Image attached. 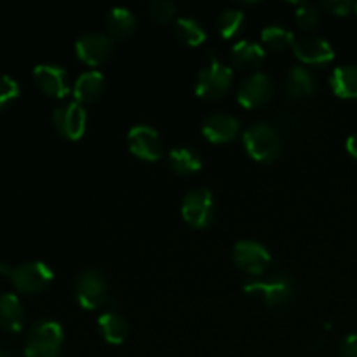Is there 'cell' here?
Listing matches in <instances>:
<instances>
[{"mask_svg":"<svg viewBox=\"0 0 357 357\" xmlns=\"http://www.w3.org/2000/svg\"><path fill=\"white\" fill-rule=\"evenodd\" d=\"M243 145L248 155L261 164H272L281 157V135L274 126L257 122L243 132Z\"/></svg>","mask_w":357,"mask_h":357,"instance_id":"cell-1","label":"cell"},{"mask_svg":"<svg viewBox=\"0 0 357 357\" xmlns=\"http://www.w3.org/2000/svg\"><path fill=\"white\" fill-rule=\"evenodd\" d=\"M244 293L248 296L258 298L268 309H279L288 305L295 296V282L289 275L278 272L265 279H253L244 284Z\"/></svg>","mask_w":357,"mask_h":357,"instance_id":"cell-2","label":"cell"},{"mask_svg":"<svg viewBox=\"0 0 357 357\" xmlns=\"http://www.w3.org/2000/svg\"><path fill=\"white\" fill-rule=\"evenodd\" d=\"M63 340L61 324L52 319L35 321L24 342V357H59Z\"/></svg>","mask_w":357,"mask_h":357,"instance_id":"cell-3","label":"cell"},{"mask_svg":"<svg viewBox=\"0 0 357 357\" xmlns=\"http://www.w3.org/2000/svg\"><path fill=\"white\" fill-rule=\"evenodd\" d=\"M232 66L225 65L216 56L211 54L209 63L199 72L197 80H195V94L208 101L220 100L229 93V89L232 87Z\"/></svg>","mask_w":357,"mask_h":357,"instance_id":"cell-4","label":"cell"},{"mask_svg":"<svg viewBox=\"0 0 357 357\" xmlns=\"http://www.w3.org/2000/svg\"><path fill=\"white\" fill-rule=\"evenodd\" d=\"M75 298L82 309L96 310L108 302V278L100 268H84L75 279Z\"/></svg>","mask_w":357,"mask_h":357,"instance_id":"cell-5","label":"cell"},{"mask_svg":"<svg viewBox=\"0 0 357 357\" xmlns=\"http://www.w3.org/2000/svg\"><path fill=\"white\" fill-rule=\"evenodd\" d=\"M9 279L16 291L23 295H38L49 288L54 272L44 261H26L10 268Z\"/></svg>","mask_w":357,"mask_h":357,"instance_id":"cell-6","label":"cell"},{"mask_svg":"<svg viewBox=\"0 0 357 357\" xmlns=\"http://www.w3.org/2000/svg\"><path fill=\"white\" fill-rule=\"evenodd\" d=\"M215 197L206 187L192 188L181 199L180 211L185 222L194 229H206L215 218Z\"/></svg>","mask_w":357,"mask_h":357,"instance_id":"cell-7","label":"cell"},{"mask_svg":"<svg viewBox=\"0 0 357 357\" xmlns=\"http://www.w3.org/2000/svg\"><path fill=\"white\" fill-rule=\"evenodd\" d=\"M232 261L237 271L248 275H264L271 267V251L261 243L253 239H243L236 243L232 250Z\"/></svg>","mask_w":357,"mask_h":357,"instance_id":"cell-8","label":"cell"},{"mask_svg":"<svg viewBox=\"0 0 357 357\" xmlns=\"http://www.w3.org/2000/svg\"><path fill=\"white\" fill-rule=\"evenodd\" d=\"M114 52V40L107 33L98 30H87L75 40V54L89 66H100L110 59Z\"/></svg>","mask_w":357,"mask_h":357,"instance_id":"cell-9","label":"cell"},{"mask_svg":"<svg viewBox=\"0 0 357 357\" xmlns=\"http://www.w3.org/2000/svg\"><path fill=\"white\" fill-rule=\"evenodd\" d=\"M128 149L145 162H155L164 155V143L157 129L146 124H136L128 131Z\"/></svg>","mask_w":357,"mask_h":357,"instance_id":"cell-10","label":"cell"},{"mask_svg":"<svg viewBox=\"0 0 357 357\" xmlns=\"http://www.w3.org/2000/svg\"><path fill=\"white\" fill-rule=\"evenodd\" d=\"M52 126L63 139L77 142L86 132L87 114L82 105H79L77 101L63 103L52 112Z\"/></svg>","mask_w":357,"mask_h":357,"instance_id":"cell-11","label":"cell"},{"mask_svg":"<svg viewBox=\"0 0 357 357\" xmlns=\"http://www.w3.org/2000/svg\"><path fill=\"white\" fill-rule=\"evenodd\" d=\"M275 84L271 75L255 72L237 87V101L244 108H260L274 98Z\"/></svg>","mask_w":357,"mask_h":357,"instance_id":"cell-12","label":"cell"},{"mask_svg":"<svg viewBox=\"0 0 357 357\" xmlns=\"http://www.w3.org/2000/svg\"><path fill=\"white\" fill-rule=\"evenodd\" d=\"M33 82L49 98H65L70 93L68 73L63 66L42 63L33 68Z\"/></svg>","mask_w":357,"mask_h":357,"instance_id":"cell-13","label":"cell"},{"mask_svg":"<svg viewBox=\"0 0 357 357\" xmlns=\"http://www.w3.org/2000/svg\"><path fill=\"white\" fill-rule=\"evenodd\" d=\"M293 52L303 63V66H326L335 59V49L323 37L307 35L295 40Z\"/></svg>","mask_w":357,"mask_h":357,"instance_id":"cell-14","label":"cell"},{"mask_svg":"<svg viewBox=\"0 0 357 357\" xmlns=\"http://www.w3.org/2000/svg\"><path fill=\"white\" fill-rule=\"evenodd\" d=\"M201 131L209 143L222 145V143H229L237 138L241 131V122L236 115L215 112L202 121Z\"/></svg>","mask_w":357,"mask_h":357,"instance_id":"cell-15","label":"cell"},{"mask_svg":"<svg viewBox=\"0 0 357 357\" xmlns=\"http://www.w3.org/2000/svg\"><path fill=\"white\" fill-rule=\"evenodd\" d=\"M265 61V49L258 42L239 40L230 49V63L237 70H258Z\"/></svg>","mask_w":357,"mask_h":357,"instance_id":"cell-16","label":"cell"},{"mask_svg":"<svg viewBox=\"0 0 357 357\" xmlns=\"http://www.w3.org/2000/svg\"><path fill=\"white\" fill-rule=\"evenodd\" d=\"M317 91V80L314 73L307 66L298 65L289 68L286 77V94L291 100L302 101L314 96Z\"/></svg>","mask_w":357,"mask_h":357,"instance_id":"cell-17","label":"cell"},{"mask_svg":"<svg viewBox=\"0 0 357 357\" xmlns=\"http://www.w3.org/2000/svg\"><path fill=\"white\" fill-rule=\"evenodd\" d=\"M136 26H138V21L128 7H114L108 10L107 17H105L107 35L112 40H128L135 35Z\"/></svg>","mask_w":357,"mask_h":357,"instance_id":"cell-18","label":"cell"},{"mask_svg":"<svg viewBox=\"0 0 357 357\" xmlns=\"http://www.w3.org/2000/svg\"><path fill=\"white\" fill-rule=\"evenodd\" d=\"M72 93L77 103L82 105V107L87 103H94L105 93V75L98 70L84 72L82 75L77 77Z\"/></svg>","mask_w":357,"mask_h":357,"instance_id":"cell-19","label":"cell"},{"mask_svg":"<svg viewBox=\"0 0 357 357\" xmlns=\"http://www.w3.org/2000/svg\"><path fill=\"white\" fill-rule=\"evenodd\" d=\"M24 324V309L14 293L0 295V330L7 333H20Z\"/></svg>","mask_w":357,"mask_h":357,"instance_id":"cell-20","label":"cell"},{"mask_svg":"<svg viewBox=\"0 0 357 357\" xmlns=\"http://www.w3.org/2000/svg\"><path fill=\"white\" fill-rule=\"evenodd\" d=\"M98 328L105 342L112 345L124 344L129 335L128 319L117 310H107L98 317Z\"/></svg>","mask_w":357,"mask_h":357,"instance_id":"cell-21","label":"cell"},{"mask_svg":"<svg viewBox=\"0 0 357 357\" xmlns=\"http://www.w3.org/2000/svg\"><path fill=\"white\" fill-rule=\"evenodd\" d=\"M167 166L178 176H190L201 171L202 157L190 146H178L167 153Z\"/></svg>","mask_w":357,"mask_h":357,"instance_id":"cell-22","label":"cell"},{"mask_svg":"<svg viewBox=\"0 0 357 357\" xmlns=\"http://www.w3.org/2000/svg\"><path fill=\"white\" fill-rule=\"evenodd\" d=\"M330 87L342 100H356L357 98V66L342 65L333 70L330 77Z\"/></svg>","mask_w":357,"mask_h":357,"instance_id":"cell-23","label":"cell"},{"mask_svg":"<svg viewBox=\"0 0 357 357\" xmlns=\"http://www.w3.org/2000/svg\"><path fill=\"white\" fill-rule=\"evenodd\" d=\"M174 35H176L178 40L181 44L188 45V47H197L202 42L208 38V33H206V28L202 26V23H199L194 17L181 16L174 21Z\"/></svg>","mask_w":357,"mask_h":357,"instance_id":"cell-24","label":"cell"},{"mask_svg":"<svg viewBox=\"0 0 357 357\" xmlns=\"http://www.w3.org/2000/svg\"><path fill=\"white\" fill-rule=\"evenodd\" d=\"M244 23H246V16L237 7H229V9L222 10L220 16L216 17V30L223 38L230 40L236 37L241 30H243Z\"/></svg>","mask_w":357,"mask_h":357,"instance_id":"cell-25","label":"cell"},{"mask_svg":"<svg viewBox=\"0 0 357 357\" xmlns=\"http://www.w3.org/2000/svg\"><path fill=\"white\" fill-rule=\"evenodd\" d=\"M261 42L272 51H286L295 45V35L281 24H268L261 30Z\"/></svg>","mask_w":357,"mask_h":357,"instance_id":"cell-26","label":"cell"},{"mask_svg":"<svg viewBox=\"0 0 357 357\" xmlns=\"http://www.w3.org/2000/svg\"><path fill=\"white\" fill-rule=\"evenodd\" d=\"M146 13L157 23L167 24L178 20V3L173 0H152V2L146 3Z\"/></svg>","mask_w":357,"mask_h":357,"instance_id":"cell-27","label":"cell"},{"mask_svg":"<svg viewBox=\"0 0 357 357\" xmlns=\"http://www.w3.org/2000/svg\"><path fill=\"white\" fill-rule=\"evenodd\" d=\"M295 14L296 23L303 31H314L321 24V7L316 3H300Z\"/></svg>","mask_w":357,"mask_h":357,"instance_id":"cell-28","label":"cell"},{"mask_svg":"<svg viewBox=\"0 0 357 357\" xmlns=\"http://www.w3.org/2000/svg\"><path fill=\"white\" fill-rule=\"evenodd\" d=\"M21 87L10 75H0V112L20 98Z\"/></svg>","mask_w":357,"mask_h":357,"instance_id":"cell-29","label":"cell"},{"mask_svg":"<svg viewBox=\"0 0 357 357\" xmlns=\"http://www.w3.org/2000/svg\"><path fill=\"white\" fill-rule=\"evenodd\" d=\"M354 3L356 2H351V0H324L321 3V9L330 14H335V16L345 17L354 13Z\"/></svg>","mask_w":357,"mask_h":357,"instance_id":"cell-30","label":"cell"},{"mask_svg":"<svg viewBox=\"0 0 357 357\" xmlns=\"http://www.w3.org/2000/svg\"><path fill=\"white\" fill-rule=\"evenodd\" d=\"M340 357H357V335L349 333L340 342Z\"/></svg>","mask_w":357,"mask_h":357,"instance_id":"cell-31","label":"cell"},{"mask_svg":"<svg viewBox=\"0 0 357 357\" xmlns=\"http://www.w3.org/2000/svg\"><path fill=\"white\" fill-rule=\"evenodd\" d=\"M345 146H347V152L351 153L354 159H357V132L354 135H351L347 138V143H345Z\"/></svg>","mask_w":357,"mask_h":357,"instance_id":"cell-32","label":"cell"},{"mask_svg":"<svg viewBox=\"0 0 357 357\" xmlns=\"http://www.w3.org/2000/svg\"><path fill=\"white\" fill-rule=\"evenodd\" d=\"M0 357H10L9 354H7L6 351H2V349H0Z\"/></svg>","mask_w":357,"mask_h":357,"instance_id":"cell-33","label":"cell"},{"mask_svg":"<svg viewBox=\"0 0 357 357\" xmlns=\"http://www.w3.org/2000/svg\"><path fill=\"white\" fill-rule=\"evenodd\" d=\"M354 14H356V16H357V2L354 3Z\"/></svg>","mask_w":357,"mask_h":357,"instance_id":"cell-34","label":"cell"}]
</instances>
